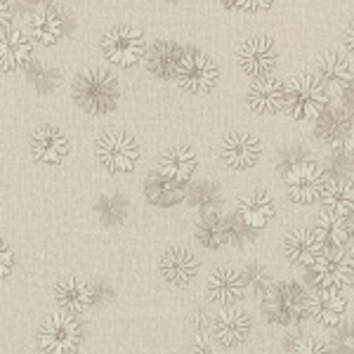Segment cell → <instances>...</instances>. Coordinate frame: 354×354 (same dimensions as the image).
<instances>
[{
    "label": "cell",
    "mask_w": 354,
    "mask_h": 354,
    "mask_svg": "<svg viewBox=\"0 0 354 354\" xmlns=\"http://www.w3.org/2000/svg\"><path fill=\"white\" fill-rule=\"evenodd\" d=\"M248 104L255 113H277L283 109V81L274 76L255 78L248 88Z\"/></svg>",
    "instance_id": "20"
},
{
    "label": "cell",
    "mask_w": 354,
    "mask_h": 354,
    "mask_svg": "<svg viewBox=\"0 0 354 354\" xmlns=\"http://www.w3.org/2000/svg\"><path fill=\"white\" fill-rule=\"evenodd\" d=\"M182 53H185V48L177 45L175 41H158L149 50H145L147 68H149L151 76L161 78V81L173 78L175 68L182 59Z\"/></svg>",
    "instance_id": "22"
},
{
    "label": "cell",
    "mask_w": 354,
    "mask_h": 354,
    "mask_svg": "<svg viewBox=\"0 0 354 354\" xmlns=\"http://www.w3.org/2000/svg\"><path fill=\"white\" fill-rule=\"evenodd\" d=\"M68 137L55 125H41L31 135V156L41 165H59L68 156Z\"/></svg>",
    "instance_id": "14"
},
{
    "label": "cell",
    "mask_w": 354,
    "mask_h": 354,
    "mask_svg": "<svg viewBox=\"0 0 354 354\" xmlns=\"http://www.w3.org/2000/svg\"><path fill=\"white\" fill-rule=\"evenodd\" d=\"M283 177V185H286V192H288V198L295 203H314L322 198V192L326 187V170L322 168L317 161L307 158L302 161L300 165H295L293 170H288Z\"/></svg>",
    "instance_id": "7"
},
{
    "label": "cell",
    "mask_w": 354,
    "mask_h": 354,
    "mask_svg": "<svg viewBox=\"0 0 354 354\" xmlns=\"http://www.w3.org/2000/svg\"><path fill=\"white\" fill-rule=\"evenodd\" d=\"M220 156L234 170H250L262 156V145L250 133H230L220 145Z\"/></svg>",
    "instance_id": "11"
},
{
    "label": "cell",
    "mask_w": 354,
    "mask_h": 354,
    "mask_svg": "<svg viewBox=\"0 0 354 354\" xmlns=\"http://www.w3.org/2000/svg\"><path fill=\"white\" fill-rule=\"evenodd\" d=\"M352 168V153L350 147L340 145V147H330L328 161H326V175L328 177H350Z\"/></svg>",
    "instance_id": "33"
},
{
    "label": "cell",
    "mask_w": 354,
    "mask_h": 354,
    "mask_svg": "<svg viewBox=\"0 0 354 354\" xmlns=\"http://www.w3.org/2000/svg\"><path fill=\"white\" fill-rule=\"evenodd\" d=\"M196 165L198 158L192 147H173V149L163 151L161 158H158V173L187 185V180H192L194 170H196Z\"/></svg>",
    "instance_id": "24"
},
{
    "label": "cell",
    "mask_w": 354,
    "mask_h": 354,
    "mask_svg": "<svg viewBox=\"0 0 354 354\" xmlns=\"http://www.w3.org/2000/svg\"><path fill=\"white\" fill-rule=\"evenodd\" d=\"M245 288H250V293L258 295V298H270L274 290V279L272 274L260 265V262H250L248 267L241 270Z\"/></svg>",
    "instance_id": "32"
},
{
    "label": "cell",
    "mask_w": 354,
    "mask_h": 354,
    "mask_svg": "<svg viewBox=\"0 0 354 354\" xmlns=\"http://www.w3.org/2000/svg\"><path fill=\"white\" fill-rule=\"evenodd\" d=\"M100 50L106 57V62H111V64L121 68H130L145 57V33L133 26H116L104 33Z\"/></svg>",
    "instance_id": "6"
},
{
    "label": "cell",
    "mask_w": 354,
    "mask_h": 354,
    "mask_svg": "<svg viewBox=\"0 0 354 354\" xmlns=\"http://www.w3.org/2000/svg\"><path fill=\"white\" fill-rule=\"evenodd\" d=\"M95 153L109 173H130L140 161V145L133 135L109 130L95 142Z\"/></svg>",
    "instance_id": "5"
},
{
    "label": "cell",
    "mask_w": 354,
    "mask_h": 354,
    "mask_svg": "<svg viewBox=\"0 0 354 354\" xmlns=\"http://www.w3.org/2000/svg\"><path fill=\"white\" fill-rule=\"evenodd\" d=\"M55 300L59 302L62 312L83 314L95 302V290L83 279L68 277L55 286Z\"/></svg>",
    "instance_id": "21"
},
{
    "label": "cell",
    "mask_w": 354,
    "mask_h": 354,
    "mask_svg": "<svg viewBox=\"0 0 354 354\" xmlns=\"http://www.w3.org/2000/svg\"><path fill=\"white\" fill-rule=\"evenodd\" d=\"M36 3H43V5H55V3H59V0H36Z\"/></svg>",
    "instance_id": "43"
},
{
    "label": "cell",
    "mask_w": 354,
    "mask_h": 354,
    "mask_svg": "<svg viewBox=\"0 0 354 354\" xmlns=\"http://www.w3.org/2000/svg\"><path fill=\"white\" fill-rule=\"evenodd\" d=\"M26 73V81L31 88H36L41 95H48V93H55L57 85L62 81V73L57 71L55 66H50L48 62H38V59H31L24 68Z\"/></svg>",
    "instance_id": "30"
},
{
    "label": "cell",
    "mask_w": 354,
    "mask_h": 354,
    "mask_svg": "<svg viewBox=\"0 0 354 354\" xmlns=\"http://www.w3.org/2000/svg\"><path fill=\"white\" fill-rule=\"evenodd\" d=\"M192 322H194V330H196V333H198V330H210V324H213V317H210L208 312H203V310H201V312L194 314Z\"/></svg>",
    "instance_id": "42"
},
{
    "label": "cell",
    "mask_w": 354,
    "mask_h": 354,
    "mask_svg": "<svg viewBox=\"0 0 354 354\" xmlns=\"http://www.w3.org/2000/svg\"><path fill=\"white\" fill-rule=\"evenodd\" d=\"M227 10H234V12H265L274 5V0H220Z\"/></svg>",
    "instance_id": "34"
},
{
    "label": "cell",
    "mask_w": 354,
    "mask_h": 354,
    "mask_svg": "<svg viewBox=\"0 0 354 354\" xmlns=\"http://www.w3.org/2000/svg\"><path fill=\"white\" fill-rule=\"evenodd\" d=\"M192 354H215V345H213V338H210V330H198V333H194Z\"/></svg>",
    "instance_id": "40"
},
{
    "label": "cell",
    "mask_w": 354,
    "mask_h": 354,
    "mask_svg": "<svg viewBox=\"0 0 354 354\" xmlns=\"http://www.w3.org/2000/svg\"><path fill=\"white\" fill-rule=\"evenodd\" d=\"M187 198L203 215H218L222 208V192L213 182H196L192 189H187Z\"/></svg>",
    "instance_id": "29"
},
{
    "label": "cell",
    "mask_w": 354,
    "mask_h": 354,
    "mask_svg": "<svg viewBox=\"0 0 354 354\" xmlns=\"http://www.w3.org/2000/svg\"><path fill=\"white\" fill-rule=\"evenodd\" d=\"M277 215V203L270 194L265 192H250L239 196L236 201V220L243 222L245 227L260 232L274 220Z\"/></svg>",
    "instance_id": "15"
},
{
    "label": "cell",
    "mask_w": 354,
    "mask_h": 354,
    "mask_svg": "<svg viewBox=\"0 0 354 354\" xmlns=\"http://www.w3.org/2000/svg\"><path fill=\"white\" fill-rule=\"evenodd\" d=\"M15 250L5 239H0V279H8L15 270Z\"/></svg>",
    "instance_id": "39"
},
{
    "label": "cell",
    "mask_w": 354,
    "mask_h": 354,
    "mask_svg": "<svg viewBox=\"0 0 354 354\" xmlns=\"http://www.w3.org/2000/svg\"><path fill=\"white\" fill-rule=\"evenodd\" d=\"M173 78L187 93H208L220 81V68L201 50H185Z\"/></svg>",
    "instance_id": "4"
},
{
    "label": "cell",
    "mask_w": 354,
    "mask_h": 354,
    "mask_svg": "<svg viewBox=\"0 0 354 354\" xmlns=\"http://www.w3.org/2000/svg\"><path fill=\"white\" fill-rule=\"evenodd\" d=\"M62 36H64V19H62V15L57 12V10H53L48 5L45 10L33 15V19H31L33 41L50 48V45H55Z\"/></svg>",
    "instance_id": "27"
},
{
    "label": "cell",
    "mask_w": 354,
    "mask_h": 354,
    "mask_svg": "<svg viewBox=\"0 0 354 354\" xmlns=\"http://www.w3.org/2000/svg\"><path fill=\"white\" fill-rule=\"evenodd\" d=\"M12 24V0H0V33Z\"/></svg>",
    "instance_id": "41"
},
{
    "label": "cell",
    "mask_w": 354,
    "mask_h": 354,
    "mask_svg": "<svg viewBox=\"0 0 354 354\" xmlns=\"http://www.w3.org/2000/svg\"><path fill=\"white\" fill-rule=\"evenodd\" d=\"M158 272L173 286H189L198 274V260L185 245H170L158 260Z\"/></svg>",
    "instance_id": "13"
},
{
    "label": "cell",
    "mask_w": 354,
    "mask_h": 354,
    "mask_svg": "<svg viewBox=\"0 0 354 354\" xmlns=\"http://www.w3.org/2000/svg\"><path fill=\"white\" fill-rule=\"evenodd\" d=\"M250 330H253L250 317L243 310H236V307H222L213 317V324H210V333L215 335V340L222 347H239L241 342H245Z\"/></svg>",
    "instance_id": "12"
},
{
    "label": "cell",
    "mask_w": 354,
    "mask_h": 354,
    "mask_svg": "<svg viewBox=\"0 0 354 354\" xmlns=\"http://www.w3.org/2000/svg\"><path fill=\"white\" fill-rule=\"evenodd\" d=\"M245 295V283L239 270L220 267L208 277V298L220 307H236Z\"/></svg>",
    "instance_id": "16"
},
{
    "label": "cell",
    "mask_w": 354,
    "mask_h": 354,
    "mask_svg": "<svg viewBox=\"0 0 354 354\" xmlns=\"http://www.w3.org/2000/svg\"><path fill=\"white\" fill-rule=\"evenodd\" d=\"M279 64L277 43L270 36H253L248 38L239 50V66L248 78H265L272 76Z\"/></svg>",
    "instance_id": "8"
},
{
    "label": "cell",
    "mask_w": 354,
    "mask_h": 354,
    "mask_svg": "<svg viewBox=\"0 0 354 354\" xmlns=\"http://www.w3.org/2000/svg\"><path fill=\"white\" fill-rule=\"evenodd\" d=\"M283 106L295 121H314L328 106V90L317 76L300 73L283 83Z\"/></svg>",
    "instance_id": "2"
},
{
    "label": "cell",
    "mask_w": 354,
    "mask_h": 354,
    "mask_svg": "<svg viewBox=\"0 0 354 354\" xmlns=\"http://www.w3.org/2000/svg\"><path fill=\"white\" fill-rule=\"evenodd\" d=\"M168 3H177V0H168Z\"/></svg>",
    "instance_id": "44"
},
{
    "label": "cell",
    "mask_w": 354,
    "mask_h": 354,
    "mask_svg": "<svg viewBox=\"0 0 354 354\" xmlns=\"http://www.w3.org/2000/svg\"><path fill=\"white\" fill-rule=\"evenodd\" d=\"M290 354H333L328 340H319V338H307L302 335V340L290 350Z\"/></svg>",
    "instance_id": "37"
},
{
    "label": "cell",
    "mask_w": 354,
    "mask_h": 354,
    "mask_svg": "<svg viewBox=\"0 0 354 354\" xmlns=\"http://www.w3.org/2000/svg\"><path fill=\"white\" fill-rule=\"evenodd\" d=\"M283 253L293 265L310 267L326 253V248H324L322 239L317 236V232L300 227V230H293L283 239Z\"/></svg>",
    "instance_id": "18"
},
{
    "label": "cell",
    "mask_w": 354,
    "mask_h": 354,
    "mask_svg": "<svg viewBox=\"0 0 354 354\" xmlns=\"http://www.w3.org/2000/svg\"><path fill=\"white\" fill-rule=\"evenodd\" d=\"M81 342L83 330L76 322V314L53 312L38 328V347L45 354H73L78 352Z\"/></svg>",
    "instance_id": "3"
},
{
    "label": "cell",
    "mask_w": 354,
    "mask_h": 354,
    "mask_svg": "<svg viewBox=\"0 0 354 354\" xmlns=\"http://www.w3.org/2000/svg\"><path fill=\"white\" fill-rule=\"evenodd\" d=\"M338 333H335L333 340H328L330 350L333 354H352V333H350V326H335Z\"/></svg>",
    "instance_id": "38"
},
{
    "label": "cell",
    "mask_w": 354,
    "mask_h": 354,
    "mask_svg": "<svg viewBox=\"0 0 354 354\" xmlns=\"http://www.w3.org/2000/svg\"><path fill=\"white\" fill-rule=\"evenodd\" d=\"M227 232H230V243H234L236 248H241L245 241H253L255 239V230L245 227L243 222H239L236 218L227 220Z\"/></svg>",
    "instance_id": "36"
},
{
    "label": "cell",
    "mask_w": 354,
    "mask_h": 354,
    "mask_svg": "<svg viewBox=\"0 0 354 354\" xmlns=\"http://www.w3.org/2000/svg\"><path fill=\"white\" fill-rule=\"evenodd\" d=\"M350 302L342 295V290H312L305 300V317L317 322L319 326L335 328L345 322V314Z\"/></svg>",
    "instance_id": "9"
},
{
    "label": "cell",
    "mask_w": 354,
    "mask_h": 354,
    "mask_svg": "<svg viewBox=\"0 0 354 354\" xmlns=\"http://www.w3.org/2000/svg\"><path fill=\"white\" fill-rule=\"evenodd\" d=\"M310 156V151L302 149V147H293V149H281L279 153V170H281V175H286L288 170H293L295 165H300L302 161H307Z\"/></svg>",
    "instance_id": "35"
},
{
    "label": "cell",
    "mask_w": 354,
    "mask_h": 354,
    "mask_svg": "<svg viewBox=\"0 0 354 354\" xmlns=\"http://www.w3.org/2000/svg\"><path fill=\"white\" fill-rule=\"evenodd\" d=\"M324 213L342 215V218H352V182L350 177H328L326 187L322 192Z\"/></svg>",
    "instance_id": "26"
},
{
    "label": "cell",
    "mask_w": 354,
    "mask_h": 354,
    "mask_svg": "<svg viewBox=\"0 0 354 354\" xmlns=\"http://www.w3.org/2000/svg\"><path fill=\"white\" fill-rule=\"evenodd\" d=\"M317 236L322 239L324 248L335 250V248H347L352 243V218H342V215H330L322 213L314 227Z\"/></svg>",
    "instance_id": "25"
},
{
    "label": "cell",
    "mask_w": 354,
    "mask_h": 354,
    "mask_svg": "<svg viewBox=\"0 0 354 354\" xmlns=\"http://www.w3.org/2000/svg\"><path fill=\"white\" fill-rule=\"evenodd\" d=\"M196 239L205 248H222L230 243V232H227V218L222 215H203L196 225Z\"/></svg>",
    "instance_id": "28"
},
{
    "label": "cell",
    "mask_w": 354,
    "mask_h": 354,
    "mask_svg": "<svg viewBox=\"0 0 354 354\" xmlns=\"http://www.w3.org/2000/svg\"><path fill=\"white\" fill-rule=\"evenodd\" d=\"M71 95L73 102L83 111L93 113V116H104V113H109L118 106L121 88H118L116 78L111 76V71L90 66L73 78Z\"/></svg>",
    "instance_id": "1"
},
{
    "label": "cell",
    "mask_w": 354,
    "mask_h": 354,
    "mask_svg": "<svg viewBox=\"0 0 354 354\" xmlns=\"http://www.w3.org/2000/svg\"><path fill=\"white\" fill-rule=\"evenodd\" d=\"M145 196L147 201L161 208H170V205L180 203L187 198V185L185 182L170 180L161 173H151L145 180Z\"/></svg>",
    "instance_id": "23"
},
{
    "label": "cell",
    "mask_w": 354,
    "mask_h": 354,
    "mask_svg": "<svg viewBox=\"0 0 354 354\" xmlns=\"http://www.w3.org/2000/svg\"><path fill=\"white\" fill-rule=\"evenodd\" d=\"M33 59L31 38L19 28H8L0 33V68L8 73L21 71Z\"/></svg>",
    "instance_id": "17"
},
{
    "label": "cell",
    "mask_w": 354,
    "mask_h": 354,
    "mask_svg": "<svg viewBox=\"0 0 354 354\" xmlns=\"http://www.w3.org/2000/svg\"><path fill=\"white\" fill-rule=\"evenodd\" d=\"M317 125H314V133H317L319 140L328 147H340V145H347L350 142V135H352V113L350 109H324L319 113L317 118Z\"/></svg>",
    "instance_id": "19"
},
{
    "label": "cell",
    "mask_w": 354,
    "mask_h": 354,
    "mask_svg": "<svg viewBox=\"0 0 354 354\" xmlns=\"http://www.w3.org/2000/svg\"><path fill=\"white\" fill-rule=\"evenodd\" d=\"M319 83L333 95H350L352 90V57L340 53H324L317 59Z\"/></svg>",
    "instance_id": "10"
},
{
    "label": "cell",
    "mask_w": 354,
    "mask_h": 354,
    "mask_svg": "<svg viewBox=\"0 0 354 354\" xmlns=\"http://www.w3.org/2000/svg\"><path fill=\"white\" fill-rule=\"evenodd\" d=\"M128 208H130L128 198L121 196V194H106V196H102L95 203V213L100 215V220L106 227L123 225L125 218H128Z\"/></svg>",
    "instance_id": "31"
}]
</instances>
